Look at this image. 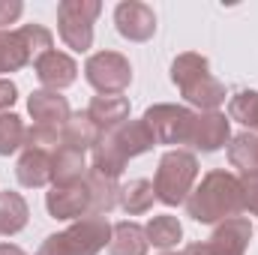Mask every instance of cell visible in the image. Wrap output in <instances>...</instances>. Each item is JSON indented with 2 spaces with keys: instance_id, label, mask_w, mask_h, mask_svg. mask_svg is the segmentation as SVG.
<instances>
[{
  "instance_id": "obj_3",
  "label": "cell",
  "mask_w": 258,
  "mask_h": 255,
  "mask_svg": "<svg viewBox=\"0 0 258 255\" xmlns=\"http://www.w3.org/2000/svg\"><path fill=\"white\" fill-rule=\"evenodd\" d=\"M171 81L177 84L180 96L198 111H216L225 102V84L213 78L210 60L204 54H195V51L177 54L171 63Z\"/></svg>"
},
{
  "instance_id": "obj_4",
  "label": "cell",
  "mask_w": 258,
  "mask_h": 255,
  "mask_svg": "<svg viewBox=\"0 0 258 255\" xmlns=\"http://www.w3.org/2000/svg\"><path fill=\"white\" fill-rule=\"evenodd\" d=\"M111 243V222L99 213L75 219L66 231L48 234L36 255H99Z\"/></svg>"
},
{
  "instance_id": "obj_8",
  "label": "cell",
  "mask_w": 258,
  "mask_h": 255,
  "mask_svg": "<svg viewBox=\"0 0 258 255\" xmlns=\"http://www.w3.org/2000/svg\"><path fill=\"white\" fill-rule=\"evenodd\" d=\"M84 78L102 96L123 93L129 87V81H132V66L120 51H96L84 63Z\"/></svg>"
},
{
  "instance_id": "obj_22",
  "label": "cell",
  "mask_w": 258,
  "mask_h": 255,
  "mask_svg": "<svg viewBox=\"0 0 258 255\" xmlns=\"http://www.w3.org/2000/svg\"><path fill=\"white\" fill-rule=\"evenodd\" d=\"M228 162L240 168V174L258 171V132H240L228 141Z\"/></svg>"
},
{
  "instance_id": "obj_2",
  "label": "cell",
  "mask_w": 258,
  "mask_h": 255,
  "mask_svg": "<svg viewBox=\"0 0 258 255\" xmlns=\"http://www.w3.org/2000/svg\"><path fill=\"white\" fill-rule=\"evenodd\" d=\"M153 147H156V141H153L144 120H123L120 126L102 132V138L93 147V165L90 168L117 180L129 159H135Z\"/></svg>"
},
{
  "instance_id": "obj_18",
  "label": "cell",
  "mask_w": 258,
  "mask_h": 255,
  "mask_svg": "<svg viewBox=\"0 0 258 255\" xmlns=\"http://www.w3.org/2000/svg\"><path fill=\"white\" fill-rule=\"evenodd\" d=\"M84 186H87V192H90V213L105 216V213H111V210L117 207V201H120V186H117L114 177H105V174L87 168Z\"/></svg>"
},
{
  "instance_id": "obj_34",
  "label": "cell",
  "mask_w": 258,
  "mask_h": 255,
  "mask_svg": "<svg viewBox=\"0 0 258 255\" xmlns=\"http://www.w3.org/2000/svg\"><path fill=\"white\" fill-rule=\"evenodd\" d=\"M0 255H27L24 249H18L15 243H0Z\"/></svg>"
},
{
  "instance_id": "obj_21",
  "label": "cell",
  "mask_w": 258,
  "mask_h": 255,
  "mask_svg": "<svg viewBox=\"0 0 258 255\" xmlns=\"http://www.w3.org/2000/svg\"><path fill=\"white\" fill-rule=\"evenodd\" d=\"M150 243H147V234L138 222H117L111 225V243H108V252L111 255H147Z\"/></svg>"
},
{
  "instance_id": "obj_26",
  "label": "cell",
  "mask_w": 258,
  "mask_h": 255,
  "mask_svg": "<svg viewBox=\"0 0 258 255\" xmlns=\"http://www.w3.org/2000/svg\"><path fill=\"white\" fill-rule=\"evenodd\" d=\"M228 120L243 123L246 132H258V90H240L228 102Z\"/></svg>"
},
{
  "instance_id": "obj_12",
  "label": "cell",
  "mask_w": 258,
  "mask_h": 255,
  "mask_svg": "<svg viewBox=\"0 0 258 255\" xmlns=\"http://www.w3.org/2000/svg\"><path fill=\"white\" fill-rule=\"evenodd\" d=\"M45 210L54 219H81V216H87L90 213V192L84 186V180L51 186V192H45Z\"/></svg>"
},
{
  "instance_id": "obj_32",
  "label": "cell",
  "mask_w": 258,
  "mask_h": 255,
  "mask_svg": "<svg viewBox=\"0 0 258 255\" xmlns=\"http://www.w3.org/2000/svg\"><path fill=\"white\" fill-rule=\"evenodd\" d=\"M18 99V87L9 78H0V114H9V108Z\"/></svg>"
},
{
  "instance_id": "obj_19",
  "label": "cell",
  "mask_w": 258,
  "mask_h": 255,
  "mask_svg": "<svg viewBox=\"0 0 258 255\" xmlns=\"http://www.w3.org/2000/svg\"><path fill=\"white\" fill-rule=\"evenodd\" d=\"M30 219V207L24 201L21 192H0V237H12L18 234Z\"/></svg>"
},
{
  "instance_id": "obj_9",
  "label": "cell",
  "mask_w": 258,
  "mask_h": 255,
  "mask_svg": "<svg viewBox=\"0 0 258 255\" xmlns=\"http://www.w3.org/2000/svg\"><path fill=\"white\" fill-rule=\"evenodd\" d=\"M231 141V120L222 111H198L189 129V147L201 153H216Z\"/></svg>"
},
{
  "instance_id": "obj_13",
  "label": "cell",
  "mask_w": 258,
  "mask_h": 255,
  "mask_svg": "<svg viewBox=\"0 0 258 255\" xmlns=\"http://www.w3.org/2000/svg\"><path fill=\"white\" fill-rule=\"evenodd\" d=\"M27 111L36 120V126H51V129H63L66 120L72 117L66 96H60L57 90H33L27 99Z\"/></svg>"
},
{
  "instance_id": "obj_23",
  "label": "cell",
  "mask_w": 258,
  "mask_h": 255,
  "mask_svg": "<svg viewBox=\"0 0 258 255\" xmlns=\"http://www.w3.org/2000/svg\"><path fill=\"white\" fill-rule=\"evenodd\" d=\"M27 63H33L24 39L18 30H0V72H18Z\"/></svg>"
},
{
  "instance_id": "obj_11",
  "label": "cell",
  "mask_w": 258,
  "mask_h": 255,
  "mask_svg": "<svg viewBox=\"0 0 258 255\" xmlns=\"http://www.w3.org/2000/svg\"><path fill=\"white\" fill-rule=\"evenodd\" d=\"M249 240H252V222L246 216H234L219 222L210 240L204 243H207V255H246Z\"/></svg>"
},
{
  "instance_id": "obj_24",
  "label": "cell",
  "mask_w": 258,
  "mask_h": 255,
  "mask_svg": "<svg viewBox=\"0 0 258 255\" xmlns=\"http://www.w3.org/2000/svg\"><path fill=\"white\" fill-rule=\"evenodd\" d=\"M153 201H156L153 183L144 180V177H135V180H129V183L120 186V201L117 204L126 210L129 216H138V213H147L153 207Z\"/></svg>"
},
{
  "instance_id": "obj_5",
  "label": "cell",
  "mask_w": 258,
  "mask_h": 255,
  "mask_svg": "<svg viewBox=\"0 0 258 255\" xmlns=\"http://www.w3.org/2000/svg\"><path fill=\"white\" fill-rule=\"evenodd\" d=\"M198 177V159L192 150H168L162 153L159 165H156V177H153V189H156V201L177 207L186 204L189 192Z\"/></svg>"
},
{
  "instance_id": "obj_1",
  "label": "cell",
  "mask_w": 258,
  "mask_h": 255,
  "mask_svg": "<svg viewBox=\"0 0 258 255\" xmlns=\"http://www.w3.org/2000/svg\"><path fill=\"white\" fill-rule=\"evenodd\" d=\"M186 213L201 225L225 222L243 213V192H240V177L216 168L201 177V183L189 192L186 198Z\"/></svg>"
},
{
  "instance_id": "obj_30",
  "label": "cell",
  "mask_w": 258,
  "mask_h": 255,
  "mask_svg": "<svg viewBox=\"0 0 258 255\" xmlns=\"http://www.w3.org/2000/svg\"><path fill=\"white\" fill-rule=\"evenodd\" d=\"M240 192H243V210L258 216V171L240 174Z\"/></svg>"
},
{
  "instance_id": "obj_33",
  "label": "cell",
  "mask_w": 258,
  "mask_h": 255,
  "mask_svg": "<svg viewBox=\"0 0 258 255\" xmlns=\"http://www.w3.org/2000/svg\"><path fill=\"white\" fill-rule=\"evenodd\" d=\"M180 255H207V243H189Z\"/></svg>"
},
{
  "instance_id": "obj_35",
  "label": "cell",
  "mask_w": 258,
  "mask_h": 255,
  "mask_svg": "<svg viewBox=\"0 0 258 255\" xmlns=\"http://www.w3.org/2000/svg\"><path fill=\"white\" fill-rule=\"evenodd\" d=\"M162 255H180V252H162Z\"/></svg>"
},
{
  "instance_id": "obj_14",
  "label": "cell",
  "mask_w": 258,
  "mask_h": 255,
  "mask_svg": "<svg viewBox=\"0 0 258 255\" xmlns=\"http://www.w3.org/2000/svg\"><path fill=\"white\" fill-rule=\"evenodd\" d=\"M33 72H36V78L45 84V90H63L69 84H75V78H78V63L63 54V51H45L36 63H33Z\"/></svg>"
},
{
  "instance_id": "obj_29",
  "label": "cell",
  "mask_w": 258,
  "mask_h": 255,
  "mask_svg": "<svg viewBox=\"0 0 258 255\" xmlns=\"http://www.w3.org/2000/svg\"><path fill=\"white\" fill-rule=\"evenodd\" d=\"M24 147H39V150H48L54 153L60 147V129H51V126H33L27 129V138H24Z\"/></svg>"
},
{
  "instance_id": "obj_6",
  "label": "cell",
  "mask_w": 258,
  "mask_h": 255,
  "mask_svg": "<svg viewBox=\"0 0 258 255\" xmlns=\"http://www.w3.org/2000/svg\"><path fill=\"white\" fill-rule=\"evenodd\" d=\"M102 12L99 0H63L57 6V33L66 45L78 54L93 45V24Z\"/></svg>"
},
{
  "instance_id": "obj_10",
  "label": "cell",
  "mask_w": 258,
  "mask_h": 255,
  "mask_svg": "<svg viewBox=\"0 0 258 255\" xmlns=\"http://www.w3.org/2000/svg\"><path fill=\"white\" fill-rule=\"evenodd\" d=\"M114 24H117V33L123 39H129V42H147L156 33V15L141 0H123V3H117Z\"/></svg>"
},
{
  "instance_id": "obj_31",
  "label": "cell",
  "mask_w": 258,
  "mask_h": 255,
  "mask_svg": "<svg viewBox=\"0 0 258 255\" xmlns=\"http://www.w3.org/2000/svg\"><path fill=\"white\" fill-rule=\"evenodd\" d=\"M24 12V3L21 0H0V30L6 24H15Z\"/></svg>"
},
{
  "instance_id": "obj_25",
  "label": "cell",
  "mask_w": 258,
  "mask_h": 255,
  "mask_svg": "<svg viewBox=\"0 0 258 255\" xmlns=\"http://www.w3.org/2000/svg\"><path fill=\"white\" fill-rule=\"evenodd\" d=\"M144 234H147V243H150V246H156V249H171V246L180 243L183 225L177 222V216L162 213V216H150Z\"/></svg>"
},
{
  "instance_id": "obj_16",
  "label": "cell",
  "mask_w": 258,
  "mask_h": 255,
  "mask_svg": "<svg viewBox=\"0 0 258 255\" xmlns=\"http://www.w3.org/2000/svg\"><path fill=\"white\" fill-rule=\"evenodd\" d=\"M87 165H84V150L60 144L51 153V186H63V183H78L84 180Z\"/></svg>"
},
{
  "instance_id": "obj_28",
  "label": "cell",
  "mask_w": 258,
  "mask_h": 255,
  "mask_svg": "<svg viewBox=\"0 0 258 255\" xmlns=\"http://www.w3.org/2000/svg\"><path fill=\"white\" fill-rule=\"evenodd\" d=\"M18 33H21V39H24V45H27V51H30L33 63H36L45 51H51L54 36H51V30H48V27H42V24H21V27H18Z\"/></svg>"
},
{
  "instance_id": "obj_17",
  "label": "cell",
  "mask_w": 258,
  "mask_h": 255,
  "mask_svg": "<svg viewBox=\"0 0 258 255\" xmlns=\"http://www.w3.org/2000/svg\"><path fill=\"white\" fill-rule=\"evenodd\" d=\"M87 117L102 129V132H108V129L120 126L123 120H129V99L126 96H120V93H111V96H93L90 105H87Z\"/></svg>"
},
{
  "instance_id": "obj_20",
  "label": "cell",
  "mask_w": 258,
  "mask_h": 255,
  "mask_svg": "<svg viewBox=\"0 0 258 255\" xmlns=\"http://www.w3.org/2000/svg\"><path fill=\"white\" fill-rule=\"evenodd\" d=\"M99 138H102V129L87 117V111L72 114V117L66 120V126L60 129V144L78 147V150H84V153H87V150H93Z\"/></svg>"
},
{
  "instance_id": "obj_7",
  "label": "cell",
  "mask_w": 258,
  "mask_h": 255,
  "mask_svg": "<svg viewBox=\"0 0 258 255\" xmlns=\"http://www.w3.org/2000/svg\"><path fill=\"white\" fill-rule=\"evenodd\" d=\"M141 120L147 123L156 144H186L192 120H195V111H189L186 105L159 102V105H150Z\"/></svg>"
},
{
  "instance_id": "obj_27",
  "label": "cell",
  "mask_w": 258,
  "mask_h": 255,
  "mask_svg": "<svg viewBox=\"0 0 258 255\" xmlns=\"http://www.w3.org/2000/svg\"><path fill=\"white\" fill-rule=\"evenodd\" d=\"M27 126L18 114H0V156H12L15 150H24Z\"/></svg>"
},
{
  "instance_id": "obj_15",
  "label": "cell",
  "mask_w": 258,
  "mask_h": 255,
  "mask_svg": "<svg viewBox=\"0 0 258 255\" xmlns=\"http://www.w3.org/2000/svg\"><path fill=\"white\" fill-rule=\"evenodd\" d=\"M15 177L27 189H42L45 183H51V153L39 147H24L15 165Z\"/></svg>"
}]
</instances>
